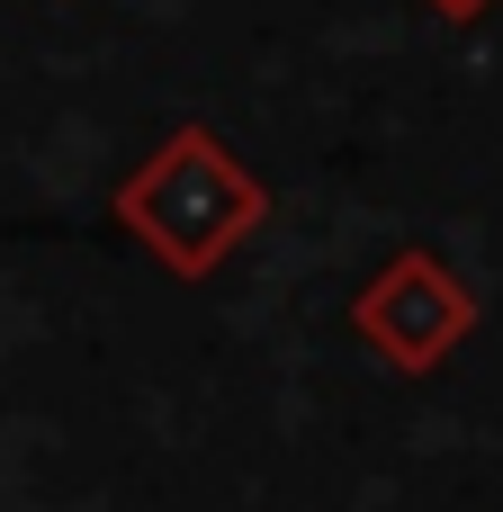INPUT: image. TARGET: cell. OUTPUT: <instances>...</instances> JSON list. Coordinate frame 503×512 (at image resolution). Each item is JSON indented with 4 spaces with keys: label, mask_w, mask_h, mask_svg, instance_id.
<instances>
[{
    "label": "cell",
    "mask_w": 503,
    "mask_h": 512,
    "mask_svg": "<svg viewBox=\"0 0 503 512\" xmlns=\"http://www.w3.org/2000/svg\"><path fill=\"white\" fill-rule=\"evenodd\" d=\"M270 216V189L234 162L225 135L180 126L144 171H126L117 189V225L171 270V279H207L216 261H234Z\"/></svg>",
    "instance_id": "6da1fadb"
},
{
    "label": "cell",
    "mask_w": 503,
    "mask_h": 512,
    "mask_svg": "<svg viewBox=\"0 0 503 512\" xmlns=\"http://www.w3.org/2000/svg\"><path fill=\"white\" fill-rule=\"evenodd\" d=\"M351 333H360L387 369L432 378V369L477 333V288H468L441 252H396V261H378V279L351 297Z\"/></svg>",
    "instance_id": "7a4b0ae2"
},
{
    "label": "cell",
    "mask_w": 503,
    "mask_h": 512,
    "mask_svg": "<svg viewBox=\"0 0 503 512\" xmlns=\"http://www.w3.org/2000/svg\"><path fill=\"white\" fill-rule=\"evenodd\" d=\"M432 9H441V18H477L486 0H432Z\"/></svg>",
    "instance_id": "3957f363"
}]
</instances>
